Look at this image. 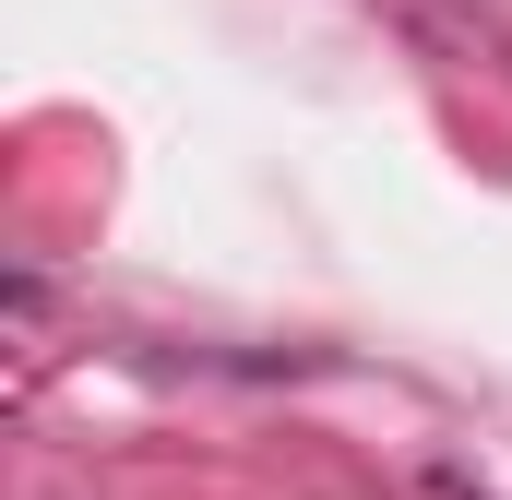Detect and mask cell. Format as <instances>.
I'll return each mask as SVG.
<instances>
[{"label": "cell", "mask_w": 512, "mask_h": 500, "mask_svg": "<svg viewBox=\"0 0 512 500\" xmlns=\"http://www.w3.org/2000/svg\"><path fill=\"white\" fill-rule=\"evenodd\" d=\"M429 500H489V489H465V477H429Z\"/></svg>", "instance_id": "6da1fadb"}]
</instances>
